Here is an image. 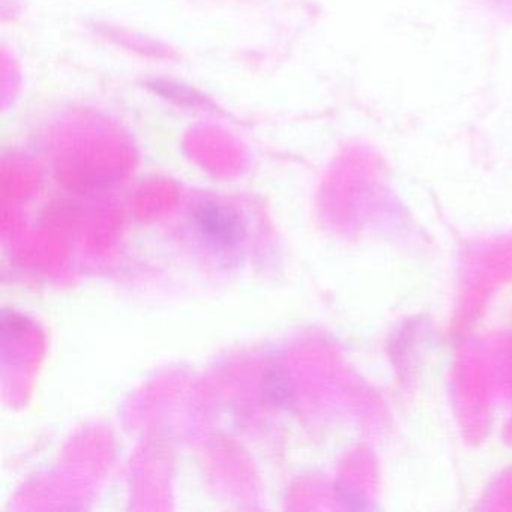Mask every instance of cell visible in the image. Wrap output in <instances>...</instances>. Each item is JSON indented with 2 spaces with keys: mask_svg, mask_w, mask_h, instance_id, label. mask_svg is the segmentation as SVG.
<instances>
[{
  "mask_svg": "<svg viewBox=\"0 0 512 512\" xmlns=\"http://www.w3.org/2000/svg\"><path fill=\"white\" fill-rule=\"evenodd\" d=\"M193 223L203 241L218 250L238 247L247 233L238 212L215 202L197 206L193 212Z\"/></svg>",
  "mask_w": 512,
  "mask_h": 512,
  "instance_id": "cell-1",
  "label": "cell"
},
{
  "mask_svg": "<svg viewBox=\"0 0 512 512\" xmlns=\"http://www.w3.org/2000/svg\"><path fill=\"white\" fill-rule=\"evenodd\" d=\"M266 394L269 395V400L274 404H278V406H283V404H287L290 401V392L287 391L286 383L277 373L269 377L268 385H266Z\"/></svg>",
  "mask_w": 512,
  "mask_h": 512,
  "instance_id": "cell-2",
  "label": "cell"
}]
</instances>
